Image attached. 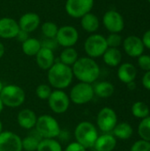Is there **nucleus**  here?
<instances>
[{
	"mask_svg": "<svg viewBox=\"0 0 150 151\" xmlns=\"http://www.w3.org/2000/svg\"><path fill=\"white\" fill-rule=\"evenodd\" d=\"M57 46V43L54 39H50V38H45V40L42 42V47H45V48H48V49H50V50H54L56 47Z\"/></svg>",
	"mask_w": 150,
	"mask_h": 151,
	"instance_id": "e433bc0d",
	"label": "nucleus"
},
{
	"mask_svg": "<svg viewBox=\"0 0 150 151\" xmlns=\"http://www.w3.org/2000/svg\"><path fill=\"white\" fill-rule=\"evenodd\" d=\"M141 82H142V86L146 89L150 90V71H148L144 73L142 80H141Z\"/></svg>",
	"mask_w": 150,
	"mask_h": 151,
	"instance_id": "4c0bfd02",
	"label": "nucleus"
},
{
	"mask_svg": "<svg viewBox=\"0 0 150 151\" xmlns=\"http://www.w3.org/2000/svg\"><path fill=\"white\" fill-rule=\"evenodd\" d=\"M34 129L42 139H56L61 133L58 121L54 117L48 114L37 118Z\"/></svg>",
	"mask_w": 150,
	"mask_h": 151,
	"instance_id": "20e7f679",
	"label": "nucleus"
},
{
	"mask_svg": "<svg viewBox=\"0 0 150 151\" xmlns=\"http://www.w3.org/2000/svg\"><path fill=\"white\" fill-rule=\"evenodd\" d=\"M130 151H150V142L141 139L133 144Z\"/></svg>",
	"mask_w": 150,
	"mask_h": 151,
	"instance_id": "72a5a7b5",
	"label": "nucleus"
},
{
	"mask_svg": "<svg viewBox=\"0 0 150 151\" xmlns=\"http://www.w3.org/2000/svg\"><path fill=\"white\" fill-rule=\"evenodd\" d=\"M112 133L116 139L128 140L132 137L133 134V128L129 123L121 122L116 125V127L112 130Z\"/></svg>",
	"mask_w": 150,
	"mask_h": 151,
	"instance_id": "393cba45",
	"label": "nucleus"
},
{
	"mask_svg": "<svg viewBox=\"0 0 150 151\" xmlns=\"http://www.w3.org/2000/svg\"><path fill=\"white\" fill-rule=\"evenodd\" d=\"M63 151H87V149L75 141L69 143Z\"/></svg>",
	"mask_w": 150,
	"mask_h": 151,
	"instance_id": "c9c22d12",
	"label": "nucleus"
},
{
	"mask_svg": "<svg viewBox=\"0 0 150 151\" xmlns=\"http://www.w3.org/2000/svg\"><path fill=\"white\" fill-rule=\"evenodd\" d=\"M95 96L94 88L92 84L85 82H78L70 91V101L77 105H83L92 101Z\"/></svg>",
	"mask_w": 150,
	"mask_h": 151,
	"instance_id": "0eeeda50",
	"label": "nucleus"
},
{
	"mask_svg": "<svg viewBox=\"0 0 150 151\" xmlns=\"http://www.w3.org/2000/svg\"><path fill=\"white\" fill-rule=\"evenodd\" d=\"M4 105L2 100L0 99V114H1V112L3 111V110H4Z\"/></svg>",
	"mask_w": 150,
	"mask_h": 151,
	"instance_id": "37998d69",
	"label": "nucleus"
},
{
	"mask_svg": "<svg viewBox=\"0 0 150 151\" xmlns=\"http://www.w3.org/2000/svg\"><path fill=\"white\" fill-rule=\"evenodd\" d=\"M57 25L52 21H46L41 26V31L45 38L54 39L58 30Z\"/></svg>",
	"mask_w": 150,
	"mask_h": 151,
	"instance_id": "c756f323",
	"label": "nucleus"
},
{
	"mask_svg": "<svg viewBox=\"0 0 150 151\" xmlns=\"http://www.w3.org/2000/svg\"><path fill=\"white\" fill-rule=\"evenodd\" d=\"M35 60L37 65L42 70L48 71L55 64L54 51L50 49L42 47L39 52L35 56Z\"/></svg>",
	"mask_w": 150,
	"mask_h": 151,
	"instance_id": "f3484780",
	"label": "nucleus"
},
{
	"mask_svg": "<svg viewBox=\"0 0 150 151\" xmlns=\"http://www.w3.org/2000/svg\"><path fill=\"white\" fill-rule=\"evenodd\" d=\"M126 86H127V88L129 90H134L136 88V83H135V81H131V82L127 83Z\"/></svg>",
	"mask_w": 150,
	"mask_h": 151,
	"instance_id": "a19ab883",
	"label": "nucleus"
},
{
	"mask_svg": "<svg viewBox=\"0 0 150 151\" xmlns=\"http://www.w3.org/2000/svg\"><path fill=\"white\" fill-rule=\"evenodd\" d=\"M80 35L77 28L71 25H65L58 27L55 40L57 45L63 48L73 47L79 41Z\"/></svg>",
	"mask_w": 150,
	"mask_h": 151,
	"instance_id": "9d476101",
	"label": "nucleus"
},
{
	"mask_svg": "<svg viewBox=\"0 0 150 151\" xmlns=\"http://www.w3.org/2000/svg\"><path fill=\"white\" fill-rule=\"evenodd\" d=\"M36 151H63V148L56 139H42Z\"/></svg>",
	"mask_w": 150,
	"mask_h": 151,
	"instance_id": "c85d7f7f",
	"label": "nucleus"
},
{
	"mask_svg": "<svg viewBox=\"0 0 150 151\" xmlns=\"http://www.w3.org/2000/svg\"><path fill=\"white\" fill-rule=\"evenodd\" d=\"M94 88L95 96H97L100 98H109L115 92V87L111 82L109 81H99Z\"/></svg>",
	"mask_w": 150,
	"mask_h": 151,
	"instance_id": "b1692460",
	"label": "nucleus"
},
{
	"mask_svg": "<svg viewBox=\"0 0 150 151\" xmlns=\"http://www.w3.org/2000/svg\"><path fill=\"white\" fill-rule=\"evenodd\" d=\"M79 54L73 47L64 48L59 55V62L66 65L68 66H72L74 63L78 60Z\"/></svg>",
	"mask_w": 150,
	"mask_h": 151,
	"instance_id": "bb28decb",
	"label": "nucleus"
},
{
	"mask_svg": "<svg viewBox=\"0 0 150 151\" xmlns=\"http://www.w3.org/2000/svg\"><path fill=\"white\" fill-rule=\"evenodd\" d=\"M20 30H23L27 33H32L35 31L41 25L40 16L35 12H26L18 21Z\"/></svg>",
	"mask_w": 150,
	"mask_h": 151,
	"instance_id": "dca6fc26",
	"label": "nucleus"
},
{
	"mask_svg": "<svg viewBox=\"0 0 150 151\" xmlns=\"http://www.w3.org/2000/svg\"><path fill=\"white\" fill-rule=\"evenodd\" d=\"M103 24L106 30L110 33L119 34L125 27V20L123 16L115 10H109L103 14Z\"/></svg>",
	"mask_w": 150,
	"mask_h": 151,
	"instance_id": "f8f14e48",
	"label": "nucleus"
},
{
	"mask_svg": "<svg viewBox=\"0 0 150 151\" xmlns=\"http://www.w3.org/2000/svg\"><path fill=\"white\" fill-rule=\"evenodd\" d=\"M80 26L87 33L95 34L99 29L100 20L95 14L88 12L80 18Z\"/></svg>",
	"mask_w": 150,
	"mask_h": 151,
	"instance_id": "412c9836",
	"label": "nucleus"
},
{
	"mask_svg": "<svg viewBox=\"0 0 150 151\" xmlns=\"http://www.w3.org/2000/svg\"><path fill=\"white\" fill-rule=\"evenodd\" d=\"M29 35L28 33H27V32H25V31L19 29V33H18L16 38H17L19 42H25L27 39L29 38V35Z\"/></svg>",
	"mask_w": 150,
	"mask_h": 151,
	"instance_id": "ea45409f",
	"label": "nucleus"
},
{
	"mask_svg": "<svg viewBox=\"0 0 150 151\" xmlns=\"http://www.w3.org/2000/svg\"><path fill=\"white\" fill-rule=\"evenodd\" d=\"M149 107L147 104L142 101L135 102L132 106V114L140 119H143L149 116Z\"/></svg>",
	"mask_w": 150,
	"mask_h": 151,
	"instance_id": "cd10ccee",
	"label": "nucleus"
},
{
	"mask_svg": "<svg viewBox=\"0 0 150 151\" xmlns=\"http://www.w3.org/2000/svg\"><path fill=\"white\" fill-rule=\"evenodd\" d=\"M141 40H142V42L144 44V47L150 50V29L144 33Z\"/></svg>",
	"mask_w": 150,
	"mask_h": 151,
	"instance_id": "58836bf2",
	"label": "nucleus"
},
{
	"mask_svg": "<svg viewBox=\"0 0 150 151\" xmlns=\"http://www.w3.org/2000/svg\"><path fill=\"white\" fill-rule=\"evenodd\" d=\"M0 99L4 106L10 108H17L21 106L26 100L25 91L18 85L9 84L4 86L1 93Z\"/></svg>",
	"mask_w": 150,
	"mask_h": 151,
	"instance_id": "39448f33",
	"label": "nucleus"
},
{
	"mask_svg": "<svg viewBox=\"0 0 150 151\" xmlns=\"http://www.w3.org/2000/svg\"><path fill=\"white\" fill-rule=\"evenodd\" d=\"M98 136L99 134L95 126L89 121H82L79 123L74 129V137L76 142L87 150L94 148Z\"/></svg>",
	"mask_w": 150,
	"mask_h": 151,
	"instance_id": "7ed1b4c3",
	"label": "nucleus"
},
{
	"mask_svg": "<svg viewBox=\"0 0 150 151\" xmlns=\"http://www.w3.org/2000/svg\"><path fill=\"white\" fill-rule=\"evenodd\" d=\"M51 92H52L51 87L49 84H44V83L37 86L35 89V95L41 100H48Z\"/></svg>",
	"mask_w": 150,
	"mask_h": 151,
	"instance_id": "2f4dec72",
	"label": "nucleus"
},
{
	"mask_svg": "<svg viewBox=\"0 0 150 151\" xmlns=\"http://www.w3.org/2000/svg\"><path fill=\"white\" fill-rule=\"evenodd\" d=\"M4 54V46L3 42H0V59L3 58Z\"/></svg>",
	"mask_w": 150,
	"mask_h": 151,
	"instance_id": "79ce46f5",
	"label": "nucleus"
},
{
	"mask_svg": "<svg viewBox=\"0 0 150 151\" xmlns=\"http://www.w3.org/2000/svg\"><path fill=\"white\" fill-rule=\"evenodd\" d=\"M96 124L102 132L105 134L112 132L118 124V116L116 111L110 107H103L97 114Z\"/></svg>",
	"mask_w": 150,
	"mask_h": 151,
	"instance_id": "9b49d317",
	"label": "nucleus"
},
{
	"mask_svg": "<svg viewBox=\"0 0 150 151\" xmlns=\"http://www.w3.org/2000/svg\"><path fill=\"white\" fill-rule=\"evenodd\" d=\"M108 48L106 37L100 34H92L84 42V50L91 58L103 57Z\"/></svg>",
	"mask_w": 150,
	"mask_h": 151,
	"instance_id": "423d86ee",
	"label": "nucleus"
},
{
	"mask_svg": "<svg viewBox=\"0 0 150 151\" xmlns=\"http://www.w3.org/2000/svg\"><path fill=\"white\" fill-rule=\"evenodd\" d=\"M125 52L131 58H139L143 54L145 47L141 38L136 35L127 36L122 42Z\"/></svg>",
	"mask_w": 150,
	"mask_h": 151,
	"instance_id": "4468645a",
	"label": "nucleus"
},
{
	"mask_svg": "<svg viewBox=\"0 0 150 151\" xmlns=\"http://www.w3.org/2000/svg\"><path fill=\"white\" fill-rule=\"evenodd\" d=\"M47 79L49 85L51 88L64 90L72 82L73 73L72 67L64 65L61 62H55V64L48 70Z\"/></svg>",
	"mask_w": 150,
	"mask_h": 151,
	"instance_id": "f03ea898",
	"label": "nucleus"
},
{
	"mask_svg": "<svg viewBox=\"0 0 150 151\" xmlns=\"http://www.w3.org/2000/svg\"><path fill=\"white\" fill-rule=\"evenodd\" d=\"M138 134L141 140L150 142V116L141 119L138 126Z\"/></svg>",
	"mask_w": 150,
	"mask_h": 151,
	"instance_id": "7c9ffc66",
	"label": "nucleus"
},
{
	"mask_svg": "<svg viewBox=\"0 0 150 151\" xmlns=\"http://www.w3.org/2000/svg\"><path fill=\"white\" fill-rule=\"evenodd\" d=\"M117 146V139L113 134L106 133L98 136L94 148L96 151H112Z\"/></svg>",
	"mask_w": 150,
	"mask_h": 151,
	"instance_id": "aec40b11",
	"label": "nucleus"
},
{
	"mask_svg": "<svg viewBox=\"0 0 150 151\" xmlns=\"http://www.w3.org/2000/svg\"><path fill=\"white\" fill-rule=\"evenodd\" d=\"M106 42L109 48H118L122 44L123 39L119 34L111 33L106 38Z\"/></svg>",
	"mask_w": 150,
	"mask_h": 151,
	"instance_id": "473e14b6",
	"label": "nucleus"
},
{
	"mask_svg": "<svg viewBox=\"0 0 150 151\" xmlns=\"http://www.w3.org/2000/svg\"><path fill=\"white\" fill-rule=\"evenodd\" d=\"M42 138L34 130H31L30 133L22 139V150L25 151H36Z\"/></svg>",
	"mask_w": 150,
	"mask_h": 151,
	"instance_id": "4be33fe9",
	"label": "nucleus"
},
{
	"mask_svg": "<svg viewBox=\"0 0 150 151\" xmlns=\"http://www.w3.org/2000/svg\"><path fill=\"white\" fill-rule=\"evenodd\" d=\"M138 65L140 68L145 72L150 71V56L142 54L138 58Z\"/></svg>",
	"mask_w": 150,
	"mask_h": 151,
	"instance_id": "f704fd0d",
	"label": "nucleus"
},
{
	"mask_svg": "<svg viewBox=\"0 0 150 151\" xmlns=\"http://www.w3.org/2000/svg\"><path fill=\"white\" fill-rule=\"evenodd\" d=\"M19 31L18 21L10 17H3L0 19V38L12 39L16 38Z\"/></svg>",
	"mask_w": 150,
	"mask_h": 151,
	"instance_id": "2eb2a0df",
	"label": "nucleus"
},
{
	"mask_svg": "<svg viewBox=\"0 0 150 151\" xmlns=\"http://www.w3.org/2000/svg\"><path fill=\"white\" fill-rule=\"evenodd\" d=\"M37 118L35 112L31 109H23L18 113L17 121L20 127L27 130H32L35 127Z\"/></svg>",
	"mask_w": 150,
	"mask_h": 151,
	"instance_id": "a211bd4d",
	"label": "nucleus"
},
{
	"mask_svg": "<svg viewBox=\"0 0 150 151\" xmlns=\"http://www.w3.org/2000/svg\"><path fill=\"white\" fill-rule=\"evenodd\" d=\"M137 76V69L131 63H124L118 66V80L127 84L131 81H134Z\"/></svg>",
	"mask_w": 150,
	"mask_h": 151,
	"instance_id": "6ab92c4d",
	"label": "nucleus"
},
{
	"mask_svg": "<svg viewBox=\"0 0 150 151\" xmlns=\"http://www.w3.org/2000/svg\"><path fill=\"white\" fill-rule=\"evenodd\" d=\"M47 101L49 107L56 114H63L66 112L71 104L69 95L62 89L52 90Z\"/></svg>",
	"mask_w": 150,
	"mask_h": 151,
	"instance_id": "6e6552de",
	"label": "nucleus"
},
{
	"mask_svg": "<svg viewBox=\"0 0 150 151\" xmlns=\"http://www.w3.org/2000/svg\"><path fill=\"white\" fill-rule=\"evenodd\" d=\"M73 77L80 82L93 84L95 82L101 73L100 66L94 58L89 57L79 58L72 66Z\"/></svg>",
	"mask_w": 150,
	"mask_h": 151,
	"instance_id": "f257e3e1",
	"label": "nucleus"
},
{
	"mask_svg": "<svg viewBox=\"0 0 150 151\" xmlns=\"http://www.w3.org/2000/svg\"><path fill=\"white\" fill-rule=\"evenodd\" d=\"M3 88H4V84H3V82L0 81V93H1V91H2V89H3Z\"/></svg>",
	"mask_w": 150,
	"mask_h": 151,
	"instance_id": "a18cd8bd",
	"label": "nucleus"
},
{
	"mask_svg": "<svg viewBox=\"0 0 150 151\" xmlns=\"http://www.w3.org/2000/svg\"><path fill=\"white\" fill-rule=\"evenodd\" d=\"M42 48V42L33 37H29L22 42V51L25 55L29 57H35Z\"/></svg>",
	"mask_w": 150,
	"mask_h": 151,
	"instance_id": "a878e982",
	"label": "nucleus"
},
{
	"mask_svg": "<svg viewBox=\"0 0 150 151\" xmlns=\"http://www.w3.org/2000/svg\"><path fill=\"white\" fill-rule=\"evenodd\" d=\"M94 4V0H66L65 9L70 17L80 19L85 14L91 12Z\"/></svg>",
	"mask_w": 150,
	"mask_h": 151,
	"instance_id": "1a4fd4ad",
	"label": "nucleus"
},
{
	"mask_svg": "<svg viewBox=\"0 0 150 151\" xmlns=\"http://www.w3.org/2000/svg\"><path fill=\"white\" fill-rule=\"evenodd\" d=\"M149 3H150V0H149Z\"/></svg>",
	"mask_w": 150,
	"mask_h": 151,
	"instance_id": "49530a36",
	"label": "nucleus"
},
{
	"mask_svg": "<svg viewBox=\"0 0 150 151\" xmlns=\"http://www.w3.org/2000/svg\"><path fill=\"white\" fill-rule=\"evenodd\" d=\"M103 62L111 67H116L122 61V53L118 48H108L103 55Z\"/></svg>",
	"mask_w": 150,
	"mask_h": 151,
	"instance_id": "5701e85b",
	"label": "nucleus"
},
{
	"mask_svg": "<svg viewBox=\"0 0 150 151\" xmlns=\"http://www.w3.org/2000/svg\"><path fill=\"white\" fill-rule=\"evenodd\" d=\"M3 132V123H2V121H1V119H0V134Z\"/></svg>",
	"mask_w": 150,
	"mask_h": 151,
	"instance_id": "c03bdc74",
	"label": "nucleus"
},
{
	"mask_svg": "<svg viewBox=\"0 0 150 151\" xmlns=\"http://www.w3.org/2000/svg\"><path fill=\"white\" fill-rule=\"evenodd\" d=\"M22 150V139L17 134L10 131L0 134V151Z\"/></svg>",
	"mask_w": 150,
	"mask_h": 151,
	"instance_id": "ddd939ff",
	"label": "nucleus"
}]
</instances>
